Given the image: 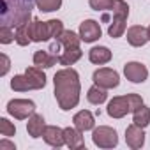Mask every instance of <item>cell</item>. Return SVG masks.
Here are the masks:
<instances>
[{"label":"cell","mask_w":150,"mask_h":150,"mask_svg":"<svg viewBox=\"0 0 150 150\" xmlns=\"http://www.w3.org/2000/svg\"><path fill=\"white\" fill-rule=\"evenodd\" d=\"M125 143L132 150L141 148L145 145V131H143V127H139L136 124H131L125 129Z\"/></svg>","instance_id":"cell-10"},{"label":"cell","mask_w":150,"mask_h":150,"mask_svg":"<svg viewBox=\"0 0 150 150\" xmlns=\"http://www.w3.org/2000/svg\"><path fill=\"white\" fill-rule=\"evenodd\" d=\"M132 124H136V125H139V127H146L148 124H150V108L148 106H141V108H138L134 113H132Z\"/></svg>","instance_id":"cell-22"},{"label":"cell","mask_w":150,"mask_h":150,"mask_svg":"<svg viewBox=\"0 0 150 150\" xmlns=\"http://www.w3.org/2000/svg\"><path fill=\"white\" fill-rule=\"evenodd\" d=\"M25 74H27V78H28V81H30V85H32L34 90H41V88L46 87V74L42 72L41 67H37V65L27 67Z\"/></svg>","instance_id":"cell-17"},{"label":"cell","mask_w":150,"mask_h":150,"mask_svg":"<svg viewBox=\"0 0 150 150\" xmlns=\"http://www.w3.org/2000/svg\"><path fill=\"white\" fill-rule=\"evenodd\" d=\"M35 6L41 13H53L62 7V0H35Z\"/></svg>","instance_id":"cell-26"},{"label":"cell","mask_w":150,"mask_h":150,"mask_svg":"<svg viewBox=\"0 0 150 150\" xmlns=\"http://www.w3.org/2000/svg\"><path fill=\"white\" fill-rule=\"evenodd\" d=\"M0 58H2V71H0V74H2V76H6L7 71H9V67H11V60H9V57H7L6 53L0 55Z\"/></svg>","instance_id":"cell-33"},{"label":"cell","mask_w":150,"mask_h":150,"mask_svg":"<svg viewBox=\"0 0 150 150\" xmlns=\"http://www.w3.org/2000/svg\"><path fill=\"white\" fill-rule=\"evenodd\" d=\"M30 37L34 42H42V41H50V28H48V21H41V20H32L30 21Z\"/></svg>","instance_id":"cell-13"},{"label":"cell","mask_w":150,"mask_h":150,"mask_svg":"<svg viewBox=\"0 0 150 150\" xmlns=\"http://www.w3.org/2000/svg\"><path fill=\"white\" fill-rule=\"evenodd\" d=\"M106 111H108V115H110L111 118H124L127 113H131L127 97H125V96H117V97H113V99L108 103Z\"/></svg>","instance_id":"cell-8"},{"label":"cell","mask_w":150,"mask_h":150,"mask_svg":"<svg viewBox=\"0 0 150 150\" xmlns=\"http://www.w3.org/2000/svg\"><path fill=\"white\" fill-rule=\"evenodd\" d=\"M48 28H50L51 39H57V37L64 32V23H62L60 20H48Z\"/></svg>","instance_id":"cell-31"},{"label":"cell","mask_w":150,"mask_h":150,"mask_svg":"<svg viewBox=\"0 0 150 150\" xmlns=\"http://www.w3.org/2000/svg\"><path fill=\"white\" fill-rule=\"evenodd\" d=\"M124 74L131 83H145L148 78V69L141 62H127L124 65Z\"/></svg>","instance_id":"cell-6"},{"label":"cell","mask_w":150,"mask_h":150,"mask_svg":"<svg viewBox=\"0 0 150 150\" xmlns=\"http://www.w3.org/2000/svg\"><path fill=\"white\" fill-rule=\"evenodd\" d=\"M72 122H74V127L80 129L81 132H85V131H94V127H96V118H94L92 111H88V110L78 111L76 115L72 117Z\"/></svg>","instance_id":"cell-12"},{"label":"cell","mask_w":150,"mask_h":150,"mask_svg":"<svg viewBox=\"0 0 150 150\" xmlns=\"http://www.w3.org/2000/svg\"><path fill=\"white\" fill-rule=\"evenodd\" d=\"M14 39H16V34H14L13 27H7V25L0 27V42H2V44H9Z\"/></svg>","instance_id":"cell-29"},{"label":"cell","mask_w":150,"mask_h":150,"mask_svg":"<svg viewBox=\"0 0 150 150\" xmlns=\"http://www.w3.org/2000/svg\"><path fill=\"white\" fill-rule=\"evenodd\" d=\"M125 21H127V20L113 18L111 23H110V27H108V35H110L111 39H118V37H122L124 32H125Z\"/></svg>","instance_id":"cell-24"},{"label":"cell","mask_w":150,"mask_h":150,"mask_svg":"<svg viewBox=\"0 0 150 150\" xmlns=\"http://www.w3.org/2000/svg\"><path fill=\"white\" fill-rule=\"evenodd\" d=\"M125 97H127V103H129L131 113H134L138 108H141V106L145 104L143 99H141V96H138V94H125Z\"/></svg>","instance_id":"cell-32"},{"label":"cell","mask_w":150,"mask_h":150,"mask_svg":"<svg viewBox=\"0 0 150 150\" xmlns=\"http://www.w3.org/2000/svg\"><path fill=\"white\" fill-rule=\"evenodd\" d=\"M4 148H11V150H16L14 143H9L7 139H2V141H0V150H4Z\"/></svg>","instance_id":"cell-34"},{"label":"cell","mask_w":150,"mask_h":150,"mask_svg":"<svg viewBox=\"0 0 150 150\" xmlns=\"http://www.w3.org/2000/svg\"><path fill=\"white\" fill-rule=\"evenodd\" d=\"M88 6L90 9L94 11H101V13H106V11H111L113 9V0H88Z\"/></svg>","instance_id":"cell-28"},{"label":"cell","mask_w":150,"mask_h":150,"mask_svg":"<svg viewBox=\"0 0 150 150\" xmlns=\"http://www.w3.org/2000/svg\"><path fill=\"white\" fill-rule=\"evenodd\" d=\"M55 85V99L60 106V110L69 111L76 108L80 103L81 94V83H80V74L72 67H64L55 72L53 76Z\"/></svg>","instance_id":"cell-1"},{"label":"cell","mask_w":150,"mask_h":150,"mask_svg":"<svg viewBox=\"0 0 150 150\" xmlns=\"http://www.w3.org/2000/svg\"><path fill=\"white\" fill-rule=\"evenodd\" d=\"M87 99H88V103L90 104H103V103H106V99H108V92H106V88H103V87H99V85H92L90 88H88V92H87Z\"/></svg>","instance_id":"cell-21"},{"label":"cell","mask_w":150,"mask_h":150,"mask_svg":"<svg viewBox=\"0 0 150 150\" xmlns=\"http://www.w3.org/2000/svg\"><path fill=\"white\" fill-rule=\"evenodd\" d=\"M113 18H122V20H127L129 18V6L124 0H113Z\"/></svg>","instance_id":"cell-27"},{"label":"cell","mask_w":150,"mask_h":150,"mask_svg":"<svg viewBox=\"0 0 150 150\" xmlns=\"http://www.w3.org/2000/svg\"><path fill=\"white\" fill-rule=\"evenodd\" d=\"M46 129V122H44V117L39 115V113H34L28 117V122H27V132L32 136V138H42V132Z\"/></svg>","instance_id":"cell-15"},{"label":"cell","mask_w":150,"mask_h":150,"mask_svg":"<svg viewBox=\"0 0 150 150\" xmlns=\"http://www.w3.org/2000/svg\"><path fill=\"white\" fill-rule=\"evenodd\" d=\"M64 138H65V145L71 150H78L85 146V139H83V132L76 127H65L64 129Z\"/></svg>","instance_id":"cell-14"},{"label":"cell","mask_w":150,"mask_h":150,"mask_svg":"<svg viewBox=\"0 0 150 150\" xmlns=\"http://www.w3.org/2000/svg\"><path fill=\"white\" fill-rule=\"evenodd\" d=\"M42 139L53 146V148H60L65 145V138H64V129L57 127V125H46L44 132H42Z\"/></svg>","instance_id":"cell-11"},{"label":"cell","mask_w":150,"mask_h":150,"mask_svg":"<svg viewBox=\"0 0 150 150\" xmlns=\"http://www.w3.org/2000/svg\"><path fill=\"white\" fill-rule=\"evenodd\" d=\"M7 113L16 120H27L35 113V103L30 99H13L7 103Z\"/></svg>","instance_id":"cell-4"},{"label":"cell","mask_w":150,"mask_h":150,"mask_svg":"<svg viewBox=\"0 0 150 150\" xmlns=\"http://www.w3.org/2000/svg\"><path fill=\"white\" fill-rule=\"evenodd\" d=\"M83 57V51L78 48H64L62 55L58 57V64L60 65H65V67H71L72 64H76L80 58Z\"/></svg>","instance_id":"cell-18"},{"label":"cell","mask_w":150,"mask_h":150,"mask_svg":"<svg viewBox=\"0 0 150 150\" xmlns=\"http://www.w3.org/2000/svg\"><path fill=\"white\" fill-rule=\"evenodd\" d=\"M150 41L148 37V28L141 27V25H132L127 28V42L134 48H141Z\"/></svg>","instance_id":"cell-9"},{"label":"cell","mask_w":150,"mask_h":150,"mask_svg":"<svg viewBox=\"0 0 150 150\" xmlns=\"http://www.w3.org/2000/svg\"><path fill=\"white\" fill-rule=\"evenodd\" d=\"M92 80L96 85L110 90V88H117L118 83H120V76L115 69H110V67H99L97 71H94L92 74Z\"/></svg>","instance_id":"cell-5"},{"label":"cell","mask_w":150,"mask_h":150,"mask_svg":"<svg viewBox=\"0 0 150 150\" xmlns=\"http://www.w3.org/2000/svg\"><path fill=\"white\" fill-rule=\"evenodd\" d=\"M101 35H103V30H101V25L96 20H85L80 25V37H81V41L96 42V41L101 39Z\"/></svg>","instance_id":"cell-7"},{"label":"cell","mask_w":150,"mask_h":150,"mask_svg":"<svg viewBox=\"0 0 150 150\" xmlns=\"http://www.w3.org/2000/svg\"><path fill=\"white\" fill-rule=\"evenodd\" d=\"M81 42L80 34H74L72 30H64L58 37H57V44L64 46V48H78Z\"/></svg>","instance_id":"cell-20"},{"label":"cell","mask_w":150,"mask_h":150,"mask_svg":"<svg viewBox=\"0 0 150 150\" xmlns=\"http://www.w3.org/2000/svg\"><path fill=\"white\" fill-rule=\"evenodd\" d=\"M92 141L99 148H113L118 145V134L110 125H99V127H94Z\"/></svg>","instance_id":"cell-3"},{"label":"cell","mask_w":150,"mask_h":150,"mask_svg":"<svg viewBox=\"0 0 150 150\" xmlns=\"http://www.w3.org/2000/svg\"><path fill=\"white\" fill-rule=\"evenodd\" d=\"M16 42L20 44V46H28L30 42H32V37H30V21L28 23H23V25H20V27H16Z\"/></svg>","instance_id":"cell-23"},{"label":"cell","mask_w":150,"mask_h":150,"mask_svg":"<svg viewBox=\"0 0 150 150\" xmlns=\"http://www.w3.org/2000/svg\"><path fill=\"white\" fill-rule=\"evenodd\" d=\"M35 0H0V21L7 27H20L32 20Z\"/></svg>","instance_id":"cell-2"},{"label":"cell","mask_w":150,"mask_h":150,"mask_svg":"<svg viewBox=\"0 0 150 150\" xmlns=\"http://www.w3.org/2000/svg\"><path fill=\"white\" fill-rule=\"evenodd\" d=\"M148 37H150V27H148Z\"/></svg>","instance_id":"cell-35"},{"label":"cell","mask_w":150,"mask_h":150,"mask_svg":"<svg viewBox=\"0 0 150 150\" xmlns=\"http://www.w3.org/2000/svg\"><path fill=\"white\" fill-rule=\"evenodd\" d=\"M57 62H58V57L51 55L50 51L37 50V51L34 53V65H37V67H41V69H50V67H53Z\"/></svg>","instance_id":"cell-19"},{"label":"cell","mask_w":150,"mask_h":150,"mask_svg":"<svg viewBox=\"0 0 150 150\" xmlns=\"http://www.w3.org/2000/svg\"><path fill=\"white\" fill-rule=\"evenodd\" d=\"M111 57H113V53H111V50L106 48V46H94V48L88 51V60H90L92 64H96V65H104V64H108V62L111 60Z\"/></svg>","instance_id":"cell-16"},{"label":"cell","mask_w":150,"mask_h":150,"mask_svg":"<svg viewBox=\"0 0 150 150\" xmlns=\"http://www.w3.org/2000/svg\"><path fill=\"white\" fill-rule=\"evenodd\" d=\"M0 134H2L4 138H11L16 134V127L14 124H11L7 118H0Z\"/></svg>","instance_id":"cell-30"},{"label":"cell","mask_w":150,"mask_h":150,"mask_svg":"<svg viewBox=\"0 0 150 150\" xmlns=\"http://www.w3.org/2000/svg\"><path fill=\"white\" fill-rule=\"evenodd\" d=\"M11 88L16 90V92H28V90H34L27 74H16V76L11 80Z\"/></svg>","instance_id":"cell-25"}]
</instances>
